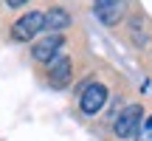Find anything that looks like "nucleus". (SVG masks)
<instances>
[{
    "mask_svg": "<svg viewBox=\"0 0 152 141\" xmlns=\"http://www.w3.org/2000/svg\"><path fill=\"white\" fill-rule=\"evenodd\" d=\"M147 127H152V116H149V124H147Z\"/></svg>",
    "mask_w": 152,
    "mask_h": 141,
    "instance_id": "10",
    "label": "nucleus"
},
{
    "mask_svg": "<svg viewBox=\"0 0 152 141\" xmlns=\"http://www.w3.org/2000/svg\"><path fill=\"white\" fill-rule=\"evenodd\" d=\"M68 26H71V14H68L65 9H48V11H45L42 28L48 34H59L62 28H68Z\"/></svg>",
    "mask_w": 152,
    "mask_h": 141,
    "instance_id": "6",
    "label": "nucleus"
},
{
    "mask_svg": "<svg viewBox=\"0 0 152 141\" xmlns=\"http://www.w3.org/2000/svg\"><path fill=\"white\" fill-rule=\"evenodd\" d=\"M28 0H6V6H11V9H17V6H26Z\"/></svg>",
    "mask_w": 152,
    "mask_h": 141,
    "instance_id": "9",
    "label": "nucleus"
},
{
    "mask_svg": "<svg viewBox=\"0 0 152 141\" xmlns=\"http://www.w3.org/2000/svg\"><path fill=\"white\" fill-rule=\"evenodd\" d=\"M124 9H127L124 0H96L93 3V11H96V17L104 26H115L124 17Z\"/></svg>",
    "mask_w": 152,
    "mask_h": 141,
    "instance_id": "4",
    "label": "nucleus"
},
{
    "mask_svg": "<svg viewBox=\"0 0 152 141\" xmlns=\"http://www.w3.org/2000/svg\"><path fill=\"white\" fill-rule=\"evenodd\" d=\"M42 11H28V14H23L20 20L11 26V37L17 40V43H28V40H34L39 31H42Z\"/></svg>",
    "mask_w": 152,
    "mask_h": 141,
    "instance_id": "2",
    "label": "nucleus"
},
{
    "mask_svg": "<svg viewBox=\"0 0 152 141\" xmlns=\"http://www.w3.org/2000/svg\"><path fill=\"white\" fill-rule=\"evenodd\" d=\"M141 116H144V107H141V104H130V107H124L118 116H115V121H113L115 138H121V141L135 138L138 136V124H141Z\"/></svg>",
    "mask_w": 152,
    "mask_h": 141,
    "instance_id": "1",
    "label": "nucleus"
},
{
    "mask_svg": "<svg viewBox=\"0 0 152 141\" xmlns=\"http://www.w3.org/2000/svg\"><path fill=\"white\" fill-rule=\"evenodd\" d=\"M104 102H107V87L99 85V82H90V85L82 90V96H79V110L85 116H96L99 110L104 107Z\"/></svg>",
    "mask_w": 152,
    "mask_h": 141,
    "instance_id": "3",
    "label": "nucleus"
},
{
    "mask_svg": "<svg viewBox=\"0 0 152 141\" xmlns=\"http://www.w3.org/2000/svg\"><path fill=\"white\" fill-rule=\"evenodd\" d=\"M135 141H152V127H144L141 136H135Z\"/></svg>",
    "mask_w": 152,
    "mask_h": 141,
    "instance_id": "8",
    "label": "nucleus"
},
{
    "mask_svg": "<svg viewBox=\"0 0 152 141\" xmlns=\"http://www.w3.org/2000/svg\"><path fill=\"white\" fill-rule=\"evenodd\" d=\"M71 59L68 57H56V62L51 65V70H48V82L54 87H65L68 82H71Z\"/></svg>",
    "mask_w": 152,
    "mask_h": 141,
    "instance_id": "7",
    "label": "nucleus"
},
{
    "mask_svg": "<svg viewBox=\"0 0 152 141\" xmlns=\"http://www.w3.org/2000/svg\"><path fill=\"white\" fill-rule=\"evenodd\" d=\"M59 48H62V37H59V34H45L42 40L34 43L31 57H34L37 62H51V59H56Z\"/></svg>",
    "mask_w": 152,
    "mask_h": 141,
    "instance_id": "5",
    "label": "nucleus"
}]
</instances>
